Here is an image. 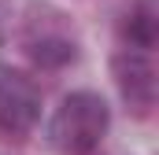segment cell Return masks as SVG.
<instances>
[{
	"instance_id": "6da1fadb",
	"label": "cell",
	"mask_w": 159,
	"mask_h": 155,
	"mask_svg": "<svg viewBox=\"0 0 159 155\" xmlns=\"http://www.w3.org/2000/svg\"><path fill=\"white\" fill-rule=\"evenodd\" d=\"M111 126V107L100 92H67L48 118V144L56 155H93Z\"/></svg>"
},
{
	"instance_id": "7a4b0ae2",
	"label": "cell",
	"mask_w": 159,
	"mask_h": 155,
	"mask_svg": "<svg viewBox=\"0 0 159 155\" xmlns=\"http://www.w3.org/2000/svg\"><path fill=\"white\" fill-rule=\"evenodd\" d=\"M37 122H41L37 81L11 63H0V137L22 140L34 133Z\"/></svg>"
},
{
	"instance_id": "3957f363",
	"label": "cell",
	"mask_w": 159,
	"mask_h": 155,
	"mask_svg": "<svg viewBox=\"0 0 159 155\" xmlns=\"http://www.w3.org/2000/svg\"><path fill=\"white\" fill-rule=\"evenodd\" d=\"M111 78L119 85L126 107L137 118H148L152 107H156V67L144 52H129L122 48L119 55L111 59Z\"/></svg>"
},
{
	"instance_id": "277c9868",
	"label": "cell",
	"mask_w": 159,
	"mask_h": 155,
	"mask_svg": "<svg viewBox=\"0 0 159 155\" xmlns=\"http://www.w3.org/2000/svg\"><path fill=\"white\" fill-rule=\"evenodd\" d=\"M119 33H122V44L129 52H144L148 55L159 41V4L156 0H133L129 11L119 22Z\"/></svg>"
},
{
	"instance_id": "5b68a950",
	"label": "cell",
	"mask_w": 159,
	"mask_h": 155,
	"mask_svg": "<svg viewBox=\"0 0 159 155\" xmlns=\"http://www.w3.org/2000/svg\"><path fill=\"white\" fill-rule=\"evenodd\" d=\"M26 52H30V59L37 63L41 70H59V67H67V63L78 59L74 41H70V37H59V33H41L37 41L26 44Z\"/></svg>"
}]
</instances>
